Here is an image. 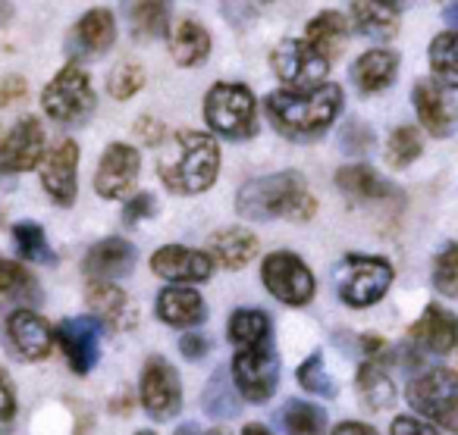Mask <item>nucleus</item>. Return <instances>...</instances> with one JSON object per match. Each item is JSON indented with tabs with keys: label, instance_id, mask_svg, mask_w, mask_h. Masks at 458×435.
<instances>
[{
	"label": "nucleus",
	"instance_id": "f257e3e1",
	"mask_svg": "<svg viewBox=\"0 0 458 435\" xmlns=\"http://www.w3.org/2000/svg\"><path fill=\"white\" fill-rule=\"evenodd\" d=\"M264 107L280 135L293 141H314L336 122L343 110V88L324 82L314 91H274Z\"/></svg>",
	"mask_w": 458,
	"mask_h": 435
},
{
	"label": "nucleus",
	"instance_id": "f03ea898",
	"mask_svg": "<svg viewBox=\"0 0 458 435\" xmlns=\"http://www.w3.org/2000/svg\"><path fill=\"white\" fill-rule=\"evenodd\" d=\"M160 179L176 195H201L216 182L220 172V147L210 135L182 129L176 132L157 160Z\"/></svg>",
	"mask_w": 458,
	"mask_h": 435
},
{
	"label": "nucleus",
	"instance_id": "7ed1b4c3",
	"mask_svg": "<svg viewBox=\"0 0 458 435\" xmlns=\"http://www.w3.org/2000/svg\"><path fill=\"white\" fill-rule=\"evenodd\" d=\"M236 210L245 220H274V216H286L295 222H308L318 210L308 182L301 172H274V176L251 179L242 185L236 197Z\"/></svg>",
	"mask_w": 458,
	"mask_h": 435
},
{
	"label": "nucleus",
	"instance_id": "20e7f679",
	"mask_svg": "<svg viewBox=\"0 0 458 435\" xmlns=\"http://www.w3.org/2000/svg\"><path fill=\"white\" fill-rule=\"evenodd\" d=\"M204 120L216 135L229 141L251 138L258 132L255 95L239 82H220L204 97Z\"/></svg>",
	"mask_w": 458,
	"mask_h": 435
},
{
	"label": "nucleus",
	"instance_id": "39448f33",
	"mask_svg": "<svg viewBox=\"0 0 458 435\" xmlns=\"http://www.w3.org/2000/svg\"><path fill=\"white\" fill-rule=\"evenodd\" d=\"M389 285H393V266L383 257L349 254L336 266V291L349 307H370L386 295Z\"/></svg>",
	"mask_w": 458,
	"mask_h": 435
},
{
	"label": "nucleus",
	"instance_id": "423d86ee",
	"mask_svg": "<svg viewBox=\"0 0 458 435\" xmlns=\"http://www.w3.org/2000/svg\"><path fill=\"white\" fill-rule=\"evenodd\" d=\"M405 397L420 416H430L443 429L458 432V372L443 370V366L420 372L418 379L408 382Z\"/></svg>",
	"mask_w": 458,
	"mask_h": 435
},
{
	"label": "nucleus",
	"instance_id": "0eeeda50",
	"mask_svg": "<svg viewBox=\"0 0 458 435\" xmlns=\"http://www.w3.org/2000/svg\"><path fill=\"white\" fill-rule=\"evenodd\" d=\"M41 104H45L51 120L64 122V126H79V122H85L95 113L98 97H95V91H91V82L82 66L70 63V66H64L60 76L45 88Z\"/></svg>",
	"mask_w": 458,
	"mask_h": 435
},
{
	"label": "nucleus",
	"instance_id": "6e6552de",
	"mask_svg": "<svg viewBox=\"0 0 458 435\" xmlns=\"http://www.w3.org/2000/svg\"><path fill=\"white\" fill-rule=\"evenodd\" d=\"M274 72L280 76L283 85L295 91H314L324 85L327 72H330V57L318 51L311 41H299V38H286L270 57Z\"/></svg>",
	"mask_w": 458,
	"mask_h": 435
},
{
	"label": "nucleus",
	"instance_id": "1a4fd4ad",
	"mask_svg": "<svg viewBox=\"0 0 458 435\" xmlns=\"http://www.w3.org/2000/svg\"><path fill=\"white\" fill-rule=\"evenodd\" d=\"M233 382H236L239 395L251 404H264L274 395L276 382H280V357L274 347L264 341L255 347H242L233 357Z\"/></svg>",
	"mask_w": 458,
	"mask_h": 435
},
{
	"label": "nucleus",
	"instance_id": "9d476101",
	"mask_svg": "<svg viewBox=\"0 0 458 435\" xmlns=\"http://www.w3.org/2000/svg\"><path fill=\"white\" fill-rule=\"evenodd\" d=\"M261 276L267 291L276 301L289 304V307H301L314 297V276L305 266V260L293 251H276L264 260Z\"/></svg>",
	"mask_w": 458,
	"mask_h": 435
},
{
	"label": "nucleus",
	"instance_id": "9b49d317",
	"mask_svg": "<svg viewBox=\"0 0 458 435\" xmlns=\"http://www.w3.org/2000/svg\"><path fill=\"white\" fill-rule=\"evenodd\" d=\"M141 404L154 420H173L182 410V382L164 357H148L141 370Z\"/></svg>",
	"mask_w": 458,
	"mask_h": 435
},
{
	"label": "nucleus",
	"instance_id": "f8f14e48",
	"mask_svg": "<svg viewBox=\"0 0 458 435\" xmlns=\"http://www.w3.org/2000/svg\"><path fill=\"white\" fill-rule=\"evenodd\" d=\"M4 345L16 360H45L54 347V332L35 310L16 307L4 320Z\"/></svg>",
	"mask_w": 458,
	"mask_h": 435
},
{
	"label": "nucleus",
	"instance_id": "ddd939ff",
	"mask_svg": "<svg viewBox=\"0 0 458 435\" xmlns=\"http://www.w3.org/2000/svg\"><path fill=\"white\" fill-rule=\"evenodd\" d=\"M414 110H418V120L433 138H449L458 129V104L452 101L443 91V85L437 79H424V82L414 85L411 91Z\"/></svg>",
	"mask_w": 458,
	"mask_h": 435
},
{
	"label": "nucleus",
	"instance_id": "4468645a",
	"mask_svg": "<svg viewBox=\"0 0 458 435\" xmlns=\"http://www.w3.org/2000/svg\"><path fill=\"white\" fill-rule=\"evenodd\" d=\"M45 160V126L26 116L0 145V172H29Z\"/></svg>",
	"mask_w": 458,
	"mask_h": 435
},
{
	"label": "nucleus",
	"instance_id": "2eb2a0df",
	"mask_svg": "<svg viewBox=\"0 0 458 435\" xmlns=\"http://www.w3.org/2000/svg\"><path fill=\"white\" fill-rule=\"evenodd\" d=\"M98 339H101V320L98 316H72V320H64L57 326V341L64 347L66 360H70L72 372L85 376L95 366L98 354H101Z\"/></svg>",
	"mask_w": 458,
	"mask_h": 435
},
{
	"label": "nucleus",
	"instance_id": "dca6fc26",
	"mask_svg": "<svg viewBox=\"0 0 458 435\" xmlns=\"http://www.w3.org/2000/svg\"><path fill=\"white\" fill-rule=\"evenodd\" d=\"M139 166H141V157L132 145H110L104 151L101 163H98V172H95V188L101 197H116L129 195V188L135 185L139 179Z\"/></svg>",
	"mask_w": 458,
	"mask_h": 435
},
{
	"label": "nucleus",
	"instance_id": "f3484780",
	"mask_svg": "<svg viewBox=\"0 0 458 435\" xmlns=\"http://www.w3.org/2000/svg\"><path fill=\"white\" fill-rule=\"evenodd\" d=\"M76 166H79V145L76 141H60L51 154H47L45 166H41V185H45L47 197L60 207H70L76 201L79 191V179H76Z\"/></svg>",
	"mask_w": 458,
	"mask_h": 435
},
{
	"label": "nucleus",
	"instance_id": "a211bd4d",
	"mask_svg": "<svg viewBox=\"0 0 458 435\" xmlns=\"http://www.w3.org/2000/svg\"><path fill=\"white\" fill-rule=\"evenodd\" d=\"M151 270L157 272L166 282H204L214 272L208 254L191 251V247H179V245H166L160 251H154L151 257Z\"/></svg>",
	"mask_w": 458,
	"mask_h": 435
},
{
	"label": "nucleus",
	"instance_id": "6ab92c4d",
	"mask_svg": "<svg viewBox=\"0 0 458 435\" xmlns=\"http://www.w3.org/2000/svg\"><path fill=\"white\" fill-rule=\"evenodd\" d=\"M411 341L430 354H449L458 345V316L439 304H430L411 326Z\"/></svg>",
	"mask_w": 458,
	"mask_h": 435
},
{
	"label": "nucleus",
	"instance_id": "aec40b11",
	"mask_svg": "<svg viewBox=\"0 0 458 435\" xmlns=\"http://www.w3.org/2000/svg\"><path fill=\"white\" fill-rule=\"evenodd\" d=\"M395 76H399V54L386 51V47L361 54L352 66V82L361 95H377V91L389 88Z\"/></svg>",
	"mask_w": 458,
	"mask_h": 435
},
{
	"label": "nucleus",
	"instance_id": "412c9836",
	"mask_svg": "<svg viewBox=\"0 0 458 435\" xmlns=\"http://www.w3.org/2000/svg\"><path fill=\"white\" fill-rule=\"evenodd\" d=\"M139 260L135 247L123 238H104L85 254V272L91 279H120V276H129Z\"/></svg>",
	"mask_w": 458,
	"mask_h": 435
},
{
	"label": "nucleus",
	"instance_id": "4be33fe9",
	"mask_svg": "<svg viewBox=\"0 0 458 435\" xmlns=\"http://www.w3.org/2000/svg\"><path fill=\"white\" fill-rule=\"evenodd\" d=\"M114 38H116L114 13H110V10H89V13L76 22V29H72L70 51L98 57V54H107L110 47H114Z\"/></svg>",
	"mask_w": 458,
	"mask_h": 435
},
{
	"label": "nucleus",
	"instance_id": "5701e85b",
	"mask_svg": "<svg viewBox=\"0 0 458 435\" xmlns=\"http://www.w3.org/2000/svg\"><path fill=\"white\" fill-rule=\"evenodd\" d=\"M89 304L98 314V320L107 322L110 329H129L135 326V307L123 289H116L110 279H98L89 285Z\"/></svg>",
	"mask_w": 458,
	"mask_h": 435
},
{
	"label": "nucleus",
	"instance_id": "b1692460",
	"mask_svg": "<svg viewBox=\"0 0 458 435\" xmlns=\"http://www.w3.org/2000/svg\"><path fill=\"white\" fill-rule=\"evenodd\" d=\"M157 316L166 326L185 329V326H198V322L208 316V307H204V297L198 295L195 289L170 285V289H164L157 297Z\"/></svg>",
	"mask_w": 458,
	"mask_h": 435
},
{
	"label": "nucleus",
	"instance_id": "393cba45",
	"mask_svg": "<svg viewBox=\"0 0 458 435\" xmlns=\"http://www.w3.org/2000/svg\"><path fill=\"white\" fill-rule=\"evenodd\" d=\"M352 20H355L358 32L374 41H389L399 32V10L389 0H355Z\"/></svg>",
	"mask_w": 458,
	"mask_h": 435
},
{
	"label": "nucleus",
	"instance_id": "a878e982",
	"mask_svg": "<svg viewBox=\"0 0 458 435\" xmlns=\"http://www.w3.org/2000/svg\"><path fill=\"white\" fill-rule=\"evenodd\" d=\"M38 282L32 272L22 270L13 260L0 257V314L7 307H26V304H38Z\"/></svg>",
	"mask_w": 458,
	"mask_h": 435
},
{
	"label": "nucleus",
	"instance_id": "bb28decb",
	"mask_svg": "<svg viewBox=\"0 0 458 435\" xmlns=\"http://www.w3.org/2000/svg\"><path fill=\"white\" fill-rule=\"evenodd\" d=\"M210 251L226 270H242L249 260L258 257V238L242 226L223 229L210 238Z\"/></svg>",
	"mask_w": 458,
	"mask_h": 435
},
{
	"label": "nucleus",
	"instance_id": "cd10ccee",
	"mask_svg": "<svg viewBox=\"0 0 458 435\" xmlns=\"http://www.w3.org/2000/svg\"><path fill=\"white\" fill-rule=\"evenodd\" d=\"M336 185H339V191H345L349 197H361V201H380V197L393 195V185H389L380 172L364 163L343 166V170L336 172Z\"/></svg>",
	"mask_w": 458,
	"mask_h": 435
},
{
	"label": "nucleus",
	"instance_id": "c85d7f7f",
	"mask_svg": "<svg viewBox=\"0 0 458 435\" xmlns=\"http://www.w3.org/2000/svg\"><path fill=\"white\" fill-rule=\"evenodd\" d=\"M349 38V20L336 10H324L308 22V41L318 47L324 57H336Z\"/></svg>",
	"mask_w": 458,
	"mask_h": 435
},
{
	"label": "nucleus",
	"instance_id": "c756f323",
	"mask_svg": "<svg viewBox=\"0 0 458 435\" xmlns=\"http://www.w3.org/2000/svg\"><path fill=\"white\" fill-rule=\"evenodd\" d=\"M233 372L226 370H216L210 376V382L204 385V395H201V407L208 416H216V420H229V416H236L242 401H239L236 389H233Z\"/></svg>",
	"mask_w": 458,
	"mask_h": 435
},
{
	"label": "nucleus",
	"instance_id": "7c9ffc66",
	"mask_svg": "<svg viewBox=\"0 0 458 435\" xmlns=\"http://www.w3.org/2000/svg\"><path fill=\"white\" fill-rule=\"evenodd\" d=\"M170 47H173V60L179 66H195L210 54V35L195 20H182L176 26V32H173Z\"/></svg>",
	"mask_w": 458,
	"mask_h": 435
},
{
	"label": "nucleus",
	"instance_id": "2f4dec72",
	"mask_svg": "<svg viewBox=\"0 0 458 435\" xmlns=\"http://www.w3.org/2000/svg\"><path fill=\"white\" fill-rule=\"evenodd\" d=\"M427 57H430L433 79H437L443 88L458 91V29L437 35V38L430 41Z\"/></svg>",
	"mask_w": 458,
	"mask_h": 435
},
{
	"label": "nucleus",
	"instance_id": "473e14b6",
	"mask_svg": "<svg viewBox=\"0 0 458 435\" xmlns=\"http://www.w3.org/2000/svg\"><path fill=\"white\" fill-rule=\"evenodd\" d=\"M129 22H132V35L139 41H154L166 35V22H170L166 0H132Z\"/></svg>",
	"mask_w": 458,
	"mask_h": 435
},
{
	"label": "nucleus",
	"instance_id": "72a5a7b5",
	"mask_svg": "<svg viewBox=\"0 0 458 435\" xmlns=\"http://www.w3.org/2000/svg\"><path fill=\"white\" fill-rule=\"evenodd\" d=\"M229 341L239 347H255L264 345L270 339V316L264 310H236V314L229 316V329H226Z\"/></svg>",
	"mask_w": 458,
	"mask_h": 435
},
{
	"label": "nucleus",
	"instance_id": "f704fd0d",
	"mask_svg": "<svg viewBox=\"0 0 458 435\" xmlns=\"http://www.w3.org/2000/svg\"><path fill=\"white\" fill-rule=\"evenodd\" d=\"M358 391H361L364 404L374 410H383L395 401V385L393 379L386 376V370L377 364H364L358 370Z\"/></svg>",
	"mask_w": 458,
	"mask_h": 435
},
{
	"label": "nucleus",
	"instance_id": "c9c22d12",
	"mask_svg": "<svg viewBox=\"0 0 458 435\" xmlns=\"http://www.w3.org/2000/svg\"><path fill=\"white\" fill-rule=\"evenodd\" d=\"M280 416H283V426H286L289 435H324V429H327L324 407L299 401V397L289 401Z\"/></svg>",
	"mask_w": 458,
	"mask_h": 435
},
{
	"label": "nucleus",
	"instance_id": "e433bc0d",
	"mask_svg": "<svg viewBox=\"0 0 458 435\" xmlns=\"http://www.w3.org/2000/svg\"><path fill=\"white\" fill-rule=\"evenodd\" d=\"M424 151V141H420V132L414 126H399L386 141V163L393 170H405Z\"/></svg>",
	"mask_w": 458,
	"mask_h": 435
},
{
	"label": "nucleus",
	"instance_id": "4c0bfd02",
	"mask_svg": "<svg viewBox=\"0 0 458 435\" xmlns=\"http://www.w3.org/2000/svg\"><path fill=\"white\" fill-rule=\"evenodd\" d=\"M13 238H16V251L22 260H32V264H54V251L47 247V238L41 232V226L35 222H20L13 226Z\"/></svg>",
	"mask_w": 458,
	"mask_h": 435
},
{
	"label": "nucleus",
	"instance_id": "58836bf2",
	"mask_svg": "<svg viewBox=\"0 0 458 435\" xmlns=\"http://www.w3.org/2000/svg\"><path fill=\"white\" fill-rule=\"evenodd\" d=\"M299 385L311 395H320V397H336V382L330 379V372L324 370V354L314 351L305 364L299 366Z\"/></svg>",
	"mask_w": 458,
	"mask_h": 435
},
{
	"label": "nucleus",
	"instance_id": "ea45409f",
	"mask_svg": "<svg viewBox=\"0 0 458 435\" xmlns=\"http://www.w3.org/2000/svg\"><path fill=\"white\" fill-rule=\"evenodd\" d=\"M433 285H437L439 295L458 297V245L449 241L443 251L433 260Z\"/></svg>",
	"mask_w": 458,
	"mask_h": 435
},
{
	"label": "nucleus",
	"instance_id": "a19ab883",
	"mask_svg": "<svg viewBox=\"0 0 458 435\" xmlns=\"http://www.w3.org/2000/svg\"><path fill=\"white\" fill-rule=\"evenodd\" d=\"M141 85H145V72L139 63H120L107 79V91L116 101H129L135 91H141Z\"/></svg>",
	"mask_w": 458,
	"mask_h": 435
},
{
	"label": "nucleus",
	"instance_id": "79ce46f5",
	"mask_svg": "<svg viewBox=\"0 0 458 435\" xmlns=\"http://www.w3.org/2000/svg\"><path fill=\"white\" fill-rule=\"evenodd\" d=\"M339 147H343L345 154H368L370 147H374V129L352 120L349 126H343V132H339Z\"/></svg>",
	"mask_w": 458,
	"mask_h": 435
},
{
	"label": "nucleus",
	"instance_id": "37998d69",
	"mask_svg": "<svg viewBox=\"0 0 458 435\" xmlns=\"http://www.w3.org/2000/svg\"><path fill=\"white\" fill-rule=\"evenodd\" d=\"M157 213V197L154 195H135L123 207V226H139L141 220H151Z\"/></svg>",
	"mask_w": 458,
	"mask_h": 435
},
{
	"label": "nucleus",
	"instance_id": "c03bdc74",
	"mask_svg": "<svg viewBox=\"0 0 458 435\" xmlns=\"http://www.w3.org/2000/svg\"><path fill=\"white\" fill-rule=\"evenodd\" d=\"M16 416V391L13 382H10L7 370L0 366V426H10Z\"/></svg>",
	"mask_w": 458,
	"mask_h": 435
},
{
	"label": "nucleus",
	"instance_id": "a18cd8bd",
	"mask_svg": "<svg viewBox=\"0 0 458 435\" xmlns=\"http://www.w3.org/2000/svg\"><path fill=\"white\" fill-rule=\"evenodd\" d=\"M389 432H393V435H439L437 426L418 420V416H395Z\"/></svg>",
	"mask_w": 458,
	"mask_h": 435
},
{
	"label": "nucleus",
	"instance_id": "49530a36",
	"mask_svg": "<svg viewBox=\"0 0 458 435\" xmlns=\"http://www.w3.org/2000/svg\"><path fill=\"white\" fill-rule=\"evenodd\" d=\"M223 13L229 16L233 26H245V22H251L255 10H251L249 0H223Z\"/></svg>",
	"mask_w": 458,
	"mask_h": 435
},
{
	"label": "nucleus",
	"instance_id": "de8ad7c7",
	"mask_svg": "<svg viewBox=\"0 0 458 435\" xmlns=\"http://www.w3.org/2000/svg\"><path fill=\"white\" fill-rule=\"evenodd\" d=\"M26 97V79L13 76L0 82V107H10L13 101H22Z\"/></svg>",
	"mask_w": 458,
	"mask_h": 435
},
{
	"label": "nucleus",
	"instance_id": "09e8293b",
	"mask_svg": "<svg viewBox=\"0 0 458 435\" xmlns=\"http://www.w3.org/2000/svg\"><path fill=\"white\" fill-rule=\"evenodd\" d=\"M179 351H182V357L198 360V357H204V354L210 351V341L204 339V335H185V339L179 341Z\"/></svg>",
	"mask_w": 458,
	"mask_h": 435
},
{
	"label": "nucleus",
	"instance_id": "8fccbe9b",
	"mask_svg": "<svg viewBox=\"0 0 458 435\" xmlns=\"http://www.w3.org/2000/svg\"><path fill=\"white\" fill-rule=\"evenodd\" d=\"M333 435H377V429L368 426V422H339Z\"/></svg>",
	"mask_w": 458,
	"mask_h": 435
},
{
	"label": "nucleus",
	"instance_id": "3c124183",
	"mask_svg": "<svg viewBox=\"0 0 458 435\" xmlns=\"http://www.w3.org/2000/svg\"><path fill=\"white\" fill-rule=\"evenodd\" d=\"M135 132L139 135H145V138H151V145H157L160 141V135H164V129H160V122H154V120H139V126H135Z\"/></svg>",
	"mask_w": 458,
	"mask_h": 435
},
{
	"label": "nucleus",
	"instance_id": "603ef678",
	"mask_svg": "<svg viewBox=\"0 0 458 435\" xmlns=\"http://www.w3.org/2000/svg\"><path fill=\"white\" fill-rule=\"evenodd\" d=\"M443 20L449 22V26L458 29V4H445V7H443Z\"/></svg>",
	"mask_w": 458,
	"mask_h": 435
},
{
	"label": "nucleus",
	"instance_id": "864d4df0",
	"mask_svg": "<svg viewBox=\"0 0 458 435\" xmlns=\"http://www.w3.org/2000/svg\"><path fill=\"white\" fill-rule=\"evenodd\" d=\"M245 435H274V432L264 429V426H258V422H251V426H245Z\"/></svg>",
	"mask_w": 458,
	"mask_h": 435
},
{
	"label": "nucleus",
	"instance_id": "5fc2aeb1",
	"mask_svg": "<svg viewBox=\"0 0 458 435\" xmlns=\"http://www.w3.org/2000/svg\"><path fill=\"white\" fill-rule=\"evenodd\" d=\"M389 4H393V7H395V10H399V13H402V10H405V7H411L414 0H389Z\"/></svg>",
	"mask_w": 458,
	"mask_h": 435
},
{
	"label": "nucleus",
	"instance_id": "6e6d98bb",
	"mask_svg": "<svg viewBox=\"0 0 458 435\" xmlns=\"http://www.w3.org/2000/svg\"><path fill=\"white\" fill-rule=\"evenodd\" d=\"M204 435H233V432H226V429H210V432H204Z\"/></svg>",
	"mask_w": 458,
	"mask_h": 435
},
{
	"label": "nucleus",
	"instance_id": "4d7b16f0",
	"mask_svg": "<svg viewBox=\"0 0 458 435\" xmlns=\"http://www.w3.org/2000/svg\"><path fill=\"white\" fill-rule=\"evenodd\" d=\"M139 435H157V432H148V429H145V432H139Z\"/></svg>",
	"mask_w": 458,
	"mask_h": 435
},
{
	"label": "nucleus",
	"instance_id": "13d9d810",
	"mask_svg": "<svg viewBox=\"0 0 458 435\" xmlns=\"http://www.w3.org/2000/svg\"><path fill=\"white\" fill-rule=\"evenodd\" d=\"M191 432V429H182V432H179V435H189Z\"/></svg>",
	"mask_w": 458,
	"mask_h": 435
},
{
	"label": "nucleus",
	"instance_id": "bf43d9fd",
	"mask_svg": "<svg viewBox=\"0 0 458 435\" xmlns=\"http://www.w3.org/2000/svg\"><path fill=\"white\" fill-rule=\"evenodd\" d=\"M443 4H458V0H443Z\"/></svg>",
	"mask_w": 458,
	"mask_h": 435
}]
</instances>
